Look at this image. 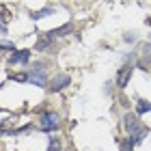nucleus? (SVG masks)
I'll return each instance as SVG.
<instances>
[{"label": "nucleus", "instance_id": "f8f14e48", "mask_svg": "<svg viewBox=\"0 0 151 151\" xmlns=\"http://www.w3.org/2000/svg\"><path fill=\"white\" fill-rule=\"evenodd\" d=\"M2 47H4V50H11V52H15V45H13L11 41H0V50H2Z\"/></svg>", "mask_w": 151, "mask_h": 151}, {"label": "nucleus", "instance_id": "9d476101", "mask_svg": "<svg viewBox=\"0 0 151 151\" xmlns=\"http://www.w3.org/2000/svg\"><path fill=\"white\" fill-rule=\"evenodd\" d=\"M54 9H41L39 13H32V19H41V17H45V15H52Z\"/></svg>", "mask_w": 151, "mask_h": 151}, {"label": "nucleus", "instance_id": "4468645a", "mask_svg": "<svg viewBox=\"0 0 151 151\" xmlns=\"http://www.w3.org/2000/svg\"><path fill=\"white\" fill-rule=\"evenodd\" d=\"M121 151H132V142H123V145H121Z\"/></svg>", "mask_w": 151, "mask_h": 151}, {"label": "nucleus", "instance_id": "0eeeda50", "mask_svg": "<svg viewBox=\"0 0 151 151\" xmlns=\"http://www.w3.org/2000/svg\"><path fill=\"white\" fill-rule=\"evenodd\" d=\"M67 32H71V24H65V26H60V28H56V30H50L47 35L50 37H60V35H67Z\"/></svg>", "mask_w": 151, "mask_h": 151}, {"label": "nucleus", "instance_id": "6e6552de", "mask_svg": "<svg viewBox=\"0 0 151 151\" xmlns=\"http://www.w3.org/2000/svg\"><path fill=\"white\" fill-rule=\"evenodd\" d=\"M136 110H138V114L151 112V101H145V99H140V101H138V106H136Z\"/></svg>", "mask_w": 151, "mask_h": 151}, {"label": "nucleus", "instance_id": "ddd939ff", "mask_svg": "<svg viewBox=\"0 0 151 151\" xmlns=\"http://www.w3.org/2000/svg\"><path fill=\"white\" fill-rule=\"evenodd\" d=\"M142 54H145V60L151 65V45H145V50H142Z\"/></svg>", "mask_w": 151, "mask_h": 151}, {"label": "nucleus", "instance_id": "1a4fd4ad", "mask_svg": "<svg viewBox=\"0 0 151 151\" xmlns=\"http://www.w3.org/2000/svg\"><path fill=\"white\" fill-rule=\"evenodd\" d=\"M129 76H132V69H129V67H127L125 71H121V76H119V86H125V84H127Z\"/></svg>", "mask_w": 151, "mask_h": 151}, {"label": "nucleus", "instance_id": "9b49d317", "mask_svg": "<svg viewBox=\"0 0 151 151\" xmlns=\"http://www.w3.org/2000/svg\"><path fill=\"white\" fill-rule=\"evenodd\" d=\"M47 151H60V142L56 138H50V145H47Z\"/></svg>", "mask_w": 151, "mask_h": 151}, {"label": "nucleus", "instance_id": "7ed1b4c3", "mask_svg": "<svg viewBox=\"0 0 151 151\" xmlns=\"http://www.w3.org/2000/svg\"><path fill=\"white\" fill-rule=\"evenodd\" d=\"M41 127H43V132H54V129L58 127V114L56 112L41 114Z\"/></svg>", "mask_w": 151, "mask_h": 151}, {"label": "nucleus", "instance_id": "f03ea898", "mask_svg": "<svg viewBox=\"0 0 151 151\" xmlns=\"http://www.w3.org/2000/svg\"><path fill=\"white\" fill-rule=\"evenodd\" d=\"M28 82H32V84H37V86H45L47 84V76L43 71V65H35L32 67V71L28 73Z\"/></svg>", "mask_w": 151, "mask_h": 151}, {"label": "nucleus", "instance_id": "39448f33", "mask_svg": "<svg viewBox=\"0 0 151 151\" xmlns=\"http://www.w3.org/2000/svg\"><path fill=\"white\" fill-rule=\"evenodd\" d=\"M28 58H30V52L28 50H15L13 52V56L9 58V65H26L28 63Z\"/></svg>", "mask_w": 151, "mask_h": 151}, {"label": "nucleus", "instance_id": "f257e3e1", "mask_svg": "<svg viewBox=\"0 0 151 151\" xmlns=\"http://www.w3.org/2000/svg\"><path fill=\"white\" fill-rule=\"evenodd\" d=\"M125 129L129 132V142H132V145L140 142V140L147 136V127L142 125L138 119H136V114H127V116H125Z\"/></svg>", "mask_w": 151, "mask_h": 151}, {"label": "nucleus", "instance_id": "423d86ee", "mask_svg": "<svg viewBox=\"0 0 151 151\" xmlns=\"http://www.w3.org/2000/svg\"><path fill=\"white\" fill-rule=\"evenodd\" d=\"M52 41H54V37H50V35H45V37H41V39H37V50L39 52H47L50 50V45H52Z\"/></svg>", "mask_w": 151, "mask_h": 151}, {"label": "nucleus", "instance_id": "20e7f679", "mask_svg": "<svg viewBox=\"0 0 151 151\" xmlns=\"http://www.w3.org/2000/svg\"><path fill=\"white\" fill-rule=\"evenodd\" d=\"M69 84H71V78H69V76H65V73H60V76H56V78H54L50 91H52V93H58V91H63V88L69 86Z\"/></svg>", "mask_w": 151, "mask_h": 151}]
</instances>
